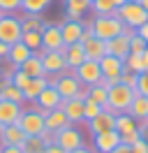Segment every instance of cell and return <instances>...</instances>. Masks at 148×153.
<instances>
[{
    "instance_id": "obj_39",
    "label": "cell",
    "mask_w": 148,
    "mask_h": 153,
    "mask_svg": "<svg viewBox=\"0 0 148 153\" xmlns=\"http://www.w3.org/2000/svg\"><path fill=\"white\" fill-rule=\"evenodd\" d=\"M146 47H148V44L139 37L137 33H134V35H132V39H130V53H144V51H146Z\"/></svg>"
},
{
    "instance_id": "obj_22",
    "label": "cell",
    "mask_w": 148,
    "mask_h": 153,
    "mask_svg": "<svg viewBox=\"0 0 148 153\" xmlns=\"http://www.w3.org/2000/svg\"><path fill=\"white\" fill-rule=\"evenodd\" d=\"M70 125L67 121V116H65L63 109H53V111H49L44 116V130H51V132H60Z\"/></svg>"
},
{
    "instance_id": "obj_43",
    "label": "cell",
    "mask_w": 148,
    "mask_h": 153,
    "mask_svg": "<svg viewBox=\"0 0 148 153\" xmlns=\"http://www.w3.org/2000/svg\"><path fill=\"white\" fill-rule=\"evenodd\" d=\"M132 153H148V144L144 142V139H141V137H139L137 142L132 144Z\"/></svg>"
},
{
    "instance_id": "obj_26",
    "label": "cell",
    "mask_w": 148,
    "mask_h": 153,
    "mask_svg": "<svg viewBox=\"0 0 148 153\" xmlns=\"http://www.w3.org/2000/svg\"><path fill=\"white\" fill-rule=\"evenodd\" d=\"M46 76H33L30 81H28V86L23 88V97H26L28 102H35L37 97H39V93L46 88Z\"/></svg>"
},
{
    "instance_id": "obj_23",
    "label": "cell",
    "mask_w": 148,
    "mask_h": 153,
    "mask_svg": "<svg viewBox=\"0 0 148 153\" xmlns=\"http://www.w3.org/2000/svg\"><path fill=\"white\" fill-rule=\"evenodd\" d=\"M30 56H33V51H30L23 42H16V44H12V47H9L7 60H9V65H12V67H16V70H18V67L23 65Z\"/></svg>"
},
{
    "instance_id": "obj_17",
    "label": "cell",
    "mask_w": 148,
    "mask_h": 153,
    "mask_svg": "<svg viewBox=\"0 0 148 153\" xmlns=\"http://www.w3.org/2000/svg\"><path fill=\"white\" fill-rule=\"evenodd\" d=\"M23 114V107L9 100H0V125H14Z\"/></svg>"
},
{
    "instance_id": "obj_6",
    "label": "cell",
    "mask_w": 148,
    "mask_h": 153,
    "mask_svg": "<svg viewBox=\"0 0 148 153\" xmlns=\"http://www.w3.org/2000/svg\"><path fill=\"white\" fill-rule=\"evenodd\" d=\"M65 97L56 91V86H51V84H46V88L39 93V97L35 100V109L39 111L42 116H46L49 111H53V109H60V105H63Z\"/></svg>"
},
{
    "instance_id": "obj_53",
    "label": "cell",
    "mask_w": 148,
    "mask_h": 153,
    "mask_svg": "<svg viewBox=\"0 0 148 153\" xmlns=\"http://www.w3.org/2000/svg\"><path fill=\"white\" fill-rule=\"evenodd\" d=\"M139 5H141V7H144V10L148 12V0H139Z\"/></svg>"
},
{
    "instance_id": "obj_19",
    "label": "cell",
    "mask_w": 148,
    "mask_h": 153,
    "mask_svg": "<svg viewBox=\"0 0 148 153\" xmlns=\"http://www.w3.org/2000/svg\"><path fill=\"white\" fill-rule=\"evenodd\" d=\"M65 53V63H67V70H76L86 60V51H83V44L76 42V44H70V47L63 49Z\"/></svg>"
},
{
    "instance_id": "obj_46",
    "label": "cell",
    "mask_w": 148,
    "mask_h": 153,
    "mask_svg": "<svg viewBox=\"0 0 148 153\" xmlns=\"http://www.w3.org/2000/svg\"><path fill=\"white\" fill-rule=\"evenodd\" d=\"M139 137L148 144V123H139Z\"/></svg>"
},
{
    "instance_id": "obj_9",
    "label": "cell",
    "mask_w": 148,
    "mask_h": 153,
    "mask_svg": "<svg viewBox=\"0 0 148 153\" xmlns=\"http://www.w3.org/2000/svg\"><path fill=\"white\" fill-rule=\"evenodd\" d=\"M74 74H76V79L81 81L83 86H95V84H100L102 79V67L97 60H90V58H86L81 65L76 67V70H72Z\"/></svg>"
},
{
    "instance_id": "obj_3",
    "label": "cell",
    "mask_w": 148,
    "mask_h": 153,
    "mask_svg": "<svg viewBox=\"0 0 148 153\" xmlns=\"http://www.w3.org/2000/svg\"><path fill=\"white\" fill-rule=\"evenodd\" d=\"M116 16H118L123 23H125V28H132L137 30L139 26H144L148 21V12L139 5V2H125V5H120L118 10H116Z\"/></svg>"
},
{
    "instance_id": "obj_40",
    "label": "cell",
    "mask_w": 148,
    "mask_h": 153,
    "mask_svg": "<svg viewBox=\"0 0 148 153\" xmlns=\"http://www.w3.org/2000/svg\"><path fill=\"white\" fill-rule=\"evenodd\" d=\"M120 84H125V86L134 88L137 91V84H139V74L134 72H130V70H123V74H120Z\"/></svg>"
},
{
    "instance_id": "obj_7",
    "label": "cell",
    "mask_w": 148,
    "mask_h": 153,
    "mask_svg": "<svg viewBox=\"0 0 148 153\" xmlns=\"http://www.w3.org/2000/svg\"><path fill=\"white\" fill-rule=\"evenodd\" d=\"M132 35H134V30L125 28L120 35L107 39V56H116L120 60H125L130 56V39H132Z\"/></svg>"
},
{
    "instance_id": "obj_14",
    "label": "cell",
    "mask_w": 148,
    "mask_h": 153,
    "mask_svg": "<svg viewBox=\"0 0 148 153\" xmlns=\"http://www.w3.org/2000/svg\"><path fill=\"white\" fill-rule=\"evenodd\" d=\"M58 26H60V33H63V42H65V47L81 42V35H83V21L65 19L63 23H58Z\"/></svg>"
},
{
    "instance_id": "obj_50",
    "label": "cell",
    "mask_w": 148,
    "mask_h": 153,
    "mask_svg": "<svg viewBox=\"0 0 148 153\" xmlns=\"http://www.w3.org/2000/svg\"><path fill=\"white\" fill-rule=\"evenodd\" d=\"M111 153H132V146H127V144H120L118 149H113Z\"/></svg>"
},
{
    "instance_id": "obj_13",
    "label": "cell",
    "mask_w": 148,
    "mask_h": 153,
    "mask_svg": "<svg viewBox=\"0 0 148 153\" xmlns=\"http://www.w3.org/2000/svg\"><path fill=\"white\" fill-rule=\"evenodd\" d=\"M63 49H60V51H44V53H42V65H44L46 76H49V74H63L65 70H67Z\"/></svg>"
},
{
    "instance_id": "obj_5",
    "label": "cell",
    "mask_w": 148,
    "mask_h": 153,
    "mask_svg": "<svg viewBox=\"0 0 148 153\" xmlns=\"http://www.w3.org/2000/svg\"><path fill=\"white\" fill-rule=\"evenodd\" d=\"M21 35H23V28H21V16L16 14H2L0 19V42L5 44H16L21 42Z\"/></svg>"
},
{
    "instance_id": "obj_8",
    "label": "cell",
    "mask_w": 148,
    "mask_h": 153,
    "mask_svg": "<svg viewBox=\"0 0 148 153\" xmlns=\"http://www.w3.org/2000/svg\"><path fill=\"white\" fill-rule=\"evenodd\" d=\"M16 125L26 132V137H37V134L44 132V116L39 114L37 109H28V111L21 114Z\"/></svg>"
},
{
    "instance_id": "obj_51",
    "label": "cell",
    "mask_w": 148,
    "mask_h": 153,
    "mask_svg": "<svg viewBox=\"0 0 148 153\" xmlns=\"http://www.w3.org/2000/svg\"><path fill=\"white\" fill-rule=\"evenodd\" d=\"M70 153H95V149H92V146H86V144H83L81 149H74V151H70Z\"/></svg>"
},
{
    "instance_id": "obj_52",
    "label": "cell",
    "mask_w": 148,
    "mask_h": 153,
    "mask_svg": "<svg viewBox=\"0 0 148 153\" xmlns=\"http://www.w3.org/2000/svg\"><path fill=\"white\" fill-rule=\"evenodd\" d=\"M141 60H144V70H148V47H146V51L141 53Z\"/></svg>"
},
{
    "instance_id": "obj_10",
    "label": "cell",
    "mask_w": 148,
    "mask_h": 153,
    "mask_svg": "<svg viewBox=\"0 0 148 153\" xmlns=\"http://www.w3.org/2000/svg\"><path fill=\"white\" fill-rule=\"evenodd\" d=\"M56 144L70 153V151H74V149H81L86 142H83V134L76 125H67L65 130L56 132Z\"/></svg>"
},
{
    "instance_id": "obj_31",
    "label": "cell",
    "mask_w": 148,
    "mask_h": 153,
    "mask_svg": "<svg viewBox=\"0 0 148 153\" xmlns=\"http://www.w3.org/2000/svg\"><path fill=\"white\" fill-rule=\"evenodd\" d=\"M51 0H21V10L26 14H42L49 10Z\"/></svg>"
},
{
    "instance_id": "obj_55",
    "label": "cell",
    "mask_w": 148,
    "mask_h": 153,
    "mask_svg": "<svg viewBox=\"0 0 148 153\" xmlns=\"http://www.w3.org/2000/svg\"><path fill=\"white\" fill-rule=\"evenodd\" d=\"M0 100H2V88H0Z\"/></svg>"
},
{
    "instance_id": "obj_28",
    "label": "cell",
    "mask_w": 148,
    "mask_h": 153,
    "mask_svg": "<svg viewBox=\"0 0 148 153\" xmlns=\"http://www.w3.org/2000/svg\"><path fill=\"white\" fill-rule=\"evenodd\" d=\"M116 2L113 0H92L90 5V12L95 16H107V14H116Z\"/></svg>"
},
{
    "instance_id": "obj_24",
    "label": "cell",
    "mask_w": 148,
    "mask_h": 153,
    "mask_svg": "<svg viewBox=\"0 0 148 153\" xmlns=\"http://www.w3.org/2000/svg\"><path fill=\"white\" fill-rule=\"evenodd\" d=\"M127 114H132L139 123H146V121H148V97L141 95V93H137L134 100H132V105H130Z\"/></svg>"
},
{
    "instance_id": "obj_48",
    "label": "cell",
    "mask_w": 148,
    "mask_h": 153,
    "mask_svg": "<svg viewBox=\"0 0 148 153\" xmlns=\"http://www.w3.org/2000/svg\"><path fill=\"white\" fill-rule=\"evenodd\" d=\"M0 153H23L18 146H0Z\"/></svg>"
},
{
    "instance_id": "obj_41",
    "label": "cell",
    "mask_w": 148,
    "mask_h": 153,
    "mask_svg": "<svg viewBox=\"0 0 148 153\" xmlns=\"http://www.w3.org/2000/svg\"><path fill=\"white\" fill-rule=\"evenodd\" d=\"M137 93L148 97V70H144L141 74H139V84H137Z\"/></svg>"
},
{
    "instance_id": "obj_58",
    "label": "cell",
    "mask_w": 148,
    "mask_h": 153,
    "mask_svg": "<svg viewBox=\"0 0 148 153\" xmlns=\"http://www.w3.org/2000/svg\"><path fill=\"white\" fill-rule=\"evenodd\" d=\"M146 123H148V121H146Z\"/></svg>"
},
{
    "instance_id": "obj_1",
    "label": "cell",
    "mask_w": 148,
    "mask_h": 153,
    "mask_svg": "<svg viewBox=\"0 0 148 153\" xmlns=\"http://www.w3.org/2000/svg\"><path fill=\"white\" fill-rule=\"evenodd\" d=\"M137 95V91L134 88L125 86V84H116V86L109 88V100H107V107L104 109H109L113 114H125L130 111V105H132V100Z\"/></svg>"
},
{
    "instance_id": "obj_42",
    "label": "cell",
    "mask_w": 148,
    "mask_h": 153,
    "mask_svg": "<svg viewBox=\"0 0 148 153\" xmlns=\"http://www.w3.org/2000/svg\"><path fill=\"white\" fill-rule=\"evenodd\" d=\"M139 139V130L137 132H127V134H120V144H127V146H132V144Z\"/></svg>"
},
{
    "instance_id": "obj_15",
    "label": "cell",
    "mask_w": 148,
    "mask_h": 153,
    "mask_svg": "<svg viewBox=\"0 0 148 153\" xmlns=\"http://www.w3.org/2000/svg\"><path fill=\"white\" fill-rule=\"evenodd\" d=\"M118 146H120V134L116 130H109V132H102V134L92 137V149L97 153H111Z\"/></svg>"
},
{
    "instance_id": "obj_49",
    "label": "cell",
    "mask_w": 148,
    "mask_h": 153,
    "mask_svg": "<svg viewBox=\"0 0 148 153\" xmlns=\"http://www.w3.org/2000/svg\"><path fill=\"white\" fill-rule=\"evenodd\" d=\"M44 153H67V151H65V149H60L58 144H51V146H46Z\"/></svg>"
},
{
    "instance_id": "obj_54",
    "label": "cell",
    "mask_w": 148,
    "mask_h": 153,
    "mask_svg": "<svg viewBox=\"0 0 148 153\" xmlns=\"http://www.w3.org/2000/svg\"><path fill=\"white\" fill-rule=\"evenodd\" d=\"M113 2H116V7H120V5H125L127 0H113Z\"/></svg>"
},
{
    "instance_id": "obj_57",
    "label": "cell",
    "mask_w": 148,
    "mask_h": 153,
    "mask_svg": "<svg viewBox=\"0 0 148 153\" xmlns=\"http://www.w3.org/2000/svg\"><path fill=\"white\" fill-rule=\"evenodd\" d=\"M0 19H2V14H0Z\"/></svg>"
},
{
    "instance_id": "obj_11",
    "label": "cell",
    "mask_w": 148,
    "mask_h": 153,
    "mask_svg": "<svg viewBox=\"0 0 148 153\" xmlns=\"http://www.w3.org/2000/svg\"><path fill=\"white\" fill-rule=\"evenodd\" d=\"M86 128H88V132H90L92 137H95V134H102V132H109V130H116V114L109 111V109H102L95 118H90V121L86 123Z\"/></svg>"
},
{
    "instance_id": "obj_30",
    "label": "cell",
    "mask_w": 148,
    "mask_h": 153,
    "mask_svg": "<svg viewBox=\"0 0 148 153\" xmlns=\"http://www.w3.org/2000/svg\"><path fill=\"white\" fill-rule=\"evenodd\" d=\"M18 149H21L23 153H44L46 151V144L42 142V137L37 134V137H26Z\"/></svg>"
},
{
    "instance_id": "obj_36",
    "label": "cell",
    "mask_w": 148,
    "mask_h": 153,
    "mask_svg": "<svg viewBox=\"0 0 148 153\" xmlns=\"http://www.w3.org/2000/svg\"><path fill=\"white\" fill-rule=\"evenodd\" d=\"M102 109H104V107H100L97 102H92V100H86V102H83V118H86V123H88L90 118H95V116L100 114Z\"/></svg>"
},
{
    "instance_id": "obj_12",
    "label": "cell",
    "mask_w": 148,
    "mask_h": 153,
    "mask_svg": "<svg viewBox=\"0 0 148 153\" xmlns=\"http://www.w3.org/2000/svg\"><path fill=\"white\" fill-rule=\"evenodd\" d=\"M65 47L63 42V33L58 23H44L42 28V49L44 51H60Z\"/></svg>"
},
{
    "instance_id": "obj_16",
    "label": "cell",
    "mask_w": 148,
    "mask_h": 153,
    "mask_svg": "<svg viewBox=\"0 0 148 153\" xmlns=\"http://www.w3.org/2000/svg\"><path fill=\"white\" fill-rule=\"evenodd\" d=\"M60 109L65 111L67 116V121L70 125H79V123H86V118H83V102L81 100H76V97H70V100H63V105Z\"/></svg>"
},
{
    "instance_id": "obj_34",
    "label": "cell",
    "mask_w": 148,
    "mask_h": 153,
    "mask_svg": "<svg viewBox=\"0 0 148 153\" xmlns=\"http://www.w3.org/2000/svg\"><path fill=\"white\" fill-rule=\"evenodd\" d=\"M44 23L46 21L42 19V14H26V16H21V28H23V33H26V30H42Z\"/></svg>"
},
{
    "instance_id": "obj_38",
    "label": "cell",
    "mask_w": 148,
    "mask_h": 153,
    "mask_svg": "<svg viewBox=\"0 0 148 153\" xmlns=\"http://www.w3.org/2000/svg\"><path fill=\"white\" fill-rule=\"evenodd\" d=\"M30 79H33V76H28L26 72H21V70H14V74H12V84H14L16 88H21V91H23V88L28 86V81H30Z\"/></svg>"
},
{
    "instance_id": "obj_47",
    "label": "cell",
    "mask_w": 148,
    "mask_h": 153,
    "mask_svg": "<svg viewBox=\"0 0 148 153\" xmlns=\"http://www.w3.org/2000/svg\"><path fill=\"white\" fill-rule=\"evenodd\" d=\"M7 56H9V44L0 42V60H7Z\"/></svg>"
},
{
    "instance_id": "obj_18",
    "label": "cell",
    "mask_w": 148,
    "mask_h": 153,
    "mask_svg": "<svg viewBox=\"0 0 148 153\" xmlns=\"http://www.w3.org/2000/svg\"><path fill=\"white\" fill-rule=\"evenodd\" d=\"M42 53H44V49L33 51V56L28 58V60H26L21 67H18V70H21V72H26L28 76H46L44 65H42Z\"/></svg>"
},
{
    "instance_id": "obj_25",
    "label": "cell",
    "mask_w": 148,
    "mask_h": 153,
    "mask_svg": "<svg viewBox=\"0 0 148 153\" xmlns=\"http://www.w3.org/2000/svg\"><path fill=\"white\" fill-rule=\"evenodd\" d=\"M100 67H102V76H120L125 70V63L116 56H104L100 60Z\"/></svg>"
},
{
    "instance_id": "obj_56",
    "label": "cell",
    "mask_w": 148,
    "mask_h": 153,
    "mask_svg": "<svg viewBox=\"0 0 148 153\" xmlns=\"http://www.w3.org/2000/svg\"><path fill=\"white\" fill-rule=\"evenodd\" d=\"M130 2H139V0H130Z\"/></svg>"
},
{
    "instance_id": "obj_20",
    "label": "cell",
    "mask_w": 148,
    "mask_h": 153,
    "mask_svg": "<svg viewBox=\"0 0 148 153\" xmlns=\"http://www.w3.org/2000/svg\"><path fill=\"white\" fill-rule=\"evenodd\" d=\"M90 5H92V0H65V16L81 21L83 14L90 12Z\"/></svg>"
},
{
    "instance_id": "obj_45",
    "label": "cell",
    "mask_w": 148,
    "mask_h": 153,
    "mask_svg": "<svg viewBox=\"0 0 148 153\" xmlns=\"http://www.w3.org/2000/svg\"><path fill=\"white\" fill-rule=\"evenodd\" d=\"M134 33H137L139 37H141V39H144V42H146V44H148V21H146V23H144V26H139V28L134 30Z\"/></svg>"
},
{
    "instance_id": "obj_21",
    "label": "cell",
    "mask_w": 148,
    "mask_h": 153,
    "mask_svg": "<svg viewBox=\"0 0 148 153\" xmlns=\"http://www.w3.org/2000/svg\"><path fill=\"white\" fill-rule=\"evenodd\" d=\"M81 44H83V51H86V58H90V60L100 63L107 56V42L100 37H90L88 42H81Z\"/></svg>"
},
{
    "instance_id": "obj_32",
    "label": "cell",
    "mask_w": 148,
    "mask_h": 153,
    "mask_svg": "<svg viewBox=\"0 0 148 153\" xmlns=\"http://www.w3.org/2000/svg\"><path fill=\"white\" fill-rule=\"evenodd\" d=\"M21 42H23L30 51H39V49H42V30H26V33L21 35Z\"/></svg>"
},
{
    "instance_id": "obj_29",
    "label": "cell",
    "mask_w": 148,
    "mask_h": 153,
    "mask_svg": "<svg viewBox=\"0 0 148 153\" xmlns=\"http://www.w3.org/2000/svg\"><path fill=\"white\" fill-rule=\"evenodd\" d=\"M88 100L97 102L100 107H107V100H109V88H104L102 84L88 86Z\"/></svg>"
},
{
    "instance_id": "obj_44",
    "label": "cell",
    "mask_w": 148,
    "mask_h": 153,
    "mask_svg": "<svg viewBox=\"0 0 148 153\" xmlns=\"http://www.w3.org/2000/svg\"><path fill=\"white\" fill-rule=\"evenodd\" d=\"M42 137V142L46 144V146H51V144H56V132H51V130H44V132L39 134Z\"/></svg>"
},
{
    "instance_id": "obj_4",
    "label": "cell",
    "mask_w": 148,
    "mask_h": 153,
    "mask_svg": "<svg viewBox=\"0 0 148 153\" xmlns=\"http://www.w3.org/2000/svg\"><path fill=\"white\" fill-rule=\"evenodd\" d=\"M46 81H49L51 86H56V91H58V93H60L65 100L74 97V95H76V93L83 88V84L76 79V74H74L72 70H70L67 74H65V72H63V74H51V79L46 76Z\"/></svg>"
},
{
    "instance_id": "obj_35",
    "label": "cell",
    "mask_w": 148,
    "mask_h": 153,
    "mask_svg": "<svg viewBox=\"0 0 148 153\" xmlns=\"http://www.w3.org/2000/svg\"><path fill=\"white\" fill-rule=\"evenodd\" d=\"M123 63H125V70L134 72V74H141V72H144V60H141V53H130Z\"/></svg>"
},
{
    "instance_id": "obj_2",
    "label": "cell",
    "mask_w": 148,
    "mask_h": 153,
    "mask_svg": "<svg viewBox=\"0 0 148 153\" xmlns=\"http://www.w3.org/2000/svg\"><path fill=\"white\" fill-rule=\"evenodd\" d=\"M90 28H92V33H95V37H100V39L107 42V39L120 35V33L125 30V23H123L116 14H107V16H92Z\"/></svg>"
},
{
    "instance_id": "obj_37",
    "label": "cell",
    "mask_w": 148,
    "mask_h": 153,
    "mask_svg": "<svg viewBox=\"0 0 148 153\" xmlns=\"http://www.w3.org/2000/svg\"><path fill=\"white\" fill-rule=\"evenodd\" d=\"M21 10V0H0V14H16Z\"/></svg>"
},
{
    "instance_id": "obj_27",
    "label": "cell",
    "mask_w": 148,
    "mask_h": 153,
    "mask_svg": "<svg viewBox=\"0 0 148 153\" xmlns=\"http://www.w3.org/2000/svg\"><path fill=\"white\" fill-rule=\"evenodd\" d=\"M139 130V121L132 114H118L116 116V132L118 134H127V132H137Z\"/></svg>"
},
{
    "instance_id": "obj_33",
    "label": "cell",
    "mask_w": 148,
    "mask_h": 153,
    "mask_svg": "<svg viewBox=\"0 0 148 153\" xmlns=\"http://www.w3.org/2000/svg\"><path fill=\"white\" fill-rule=\"evenodd\" d=\"M2 100H9V102H16V105H23L26 102V97H23V91L16 88L12 81L2 86Z\"/></svg>"
}]
</instances>
